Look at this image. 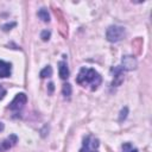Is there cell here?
Listing matches in <instances>:
<instances>
[{"mask_svg":"<svg viewBox=\"0 0 152 152\" xmlns=\"http://www.w3.org/2000/svg\"><path fill=\"white\" fill-rule=\"evenodd\" d=\"M76 82L83 87H86L87 84L90 86L91 90H96L99 88V86L102 82V78L100 76V74L95 70V69H89V68H81Z\"/></svg>","mask_w":152,"mask_h":152,"instance_id":"cell-1","label":"cell"},{"mask_svg":"<svg viewBox=\"0 0 152 152\" xmlns=\"http://www.w3.org/2000/svg\"><path fill=\"white\" fill-rule=\"evenodd\" d=\"M125 34H126L125 27L119 26V25H112L106 31V38L110 43H116V42L121 40L125 37Z\"/></svg>","mask_w":152,"mask_h":152,"instance_id":"cell-2","label":"cell"},{"mask_svg":"<svg viewBox=\"0 0 152 152\" xmlns=\"http://www.w3.org/2000/svg\"><path fill=\"white\" fill-rule=\"evenodd\" d=\"M26 102H27V96H26V94L19 93V94L15 95V97H14V99L11 101V103L8 104V109L18 112V110H20V109L24 108V106L26 104Z\"/></svg>","mask_w":152,"mask_h":152,"instance_id":"cell-3","label":"cell"},{"mask_svg":"<svg viewBox=\"0 0 152 152\" xmlns=\"http://www.w3.org/2000/svg\"><path fill=\"white\" fill-rule=\"evenodd\" d=\"M99 145H100V142L96 138L88 135L83 139V147L81 148L80 152H97Z\"/></svg>","mask_w":152,"mask_h":152,"instance_id":"cell-4","label":"cell"},{"mask_svg":"<svg viewBox=\"0 0 152 152\" xmlns=\"http://www.w3.org/2000/svg\"><path fill=\"white\" fill-rule=\"evenodd\" d=\"M137 65H138V62H137V59H135L134 56L126 55V56H124L122 59H121V69H122V70H128V71H131V70H134V69L137 68Z\"/></svg>","mask_w":152,"mask_h":152,"instance_id":"cell-5","label":"cell"},{"mask_svg":"<svg viewBox=\"0 0 152 152\" xmlns=\"http://www.w3.org/2000/svg\"><path fill=\"white\" fill-rule=\"evenodd\" d=\"M18 142V138L15 134H11L8 138H6L2 142H0V152H4V151H7L10 150L11 147H13L15 144Z\"/></svg>","mask_w":152,"mask_h":152,"instance_id":"cell-6","label":"cell"},{"mask_svg":"<svg viewBox=\"0 0 152 152\" xmlns=\"http://www.w3.org/2000/svg\"><path fill=\"white\" fill-rule=\"evenodd\" d=\"M11 71H12V64L0 59V78L11 76Z\"/></svg>","mask_w":152,"mask_h":152,"instance_id":"cell-7","label":"cell"},{"mask_svg":"<svg viewBox=\"0 0 152 152\" xmlns=\"http://www.w3.org/2000/svg\"><path fill=\"white\" fill-rule=\"evenodd\" d=\"M58 74L61 76L62 80H66L69 77V69H68V64L64 61H61L58 63Z\"/></svg>","mask_w":152,"mask_h":152,"instance_id":"cell-8","label":"cell"},{"mask_svg":"<svg viewBox=\"0 0 152 152\" xmlns=\"http://www.w3.org/2000/svg\"><path fill=\"white\" fill-rule=\"evenodd\" d=\"M37 15L39 17V19H42V20L45 21V23H48V21L50 20V15H49V12H48L46 8H40V10L38 11V13H37Z\"/></svg>","mask_w":152,"mask_h":152,"instance_id":"cell-9","label":"cell"},{"mask_svg":"<svg viewBox=\"0 0 152 152\" xmlns=\"http://www.w3.org/2000/svg\"><path fill=\"white\" fill-rule=\"evenodd\" d=\"M52 75V68L50 66V65H48V66H45L40 72H39V76L42 77V78H46V77H50Z\"/></svg>","mask_w":152,"mask_h":152,"instance_id":"cell-10","label":"cell"},{"mask_svg":"<svg viewBox=\"0 0 152 152\" xmlns=\"http://www.w3.org/2000/svg\"><path fill=\"white\" fill-rule=\"evenodd\" d=\"M71 91H72L71 84H69V83H64V84H63V88H62V93H63V95H64L65 97H70Z\"/></svg>","mask_w":152,"mask_h":152,"instance_id":"cell-11","label":"cell"},{"mask_svg":"<svg viewBox=\"0 0 152 152\" xmlns=\"http://www.w3.org/2000/svg\"><path fill=\"white\" fill-rule=\"evenodd\" d=\"M122 152H138V150L135 147H133L129 142H125L122 145Z\"/></svg>","mask_w":152,"mask_h":152,"instance_id":"cell-12","label":"cell"},{"mask_svg":"<svg viewBox=\"0 0 152 152\" xmlns=\"http://www.w3.org/2000/svg\"><path fill=\"white\" fill-rule=\"evenodd\" d=\"M50 36H51V32L49 30H43L40 32V38L44 40V42H48L50 39Z\"/></svg>","mask_w":152,"mask_h":152,"instance_id":"cell-13","label":"cell"},{"mask_svg":"<svg viewBox=\"0 0 152 152\" xmlns=\"http://www.w3.org/2000/svg\"><path fill=\"white\" fill-rule=\"evenodd\" d=\"M127 114H128V108L127 107H124L120 112V115H119V121H124L126 118H127Z\"/></svg>","mask_w":152,"mask_h":152,"instance_id":"cell-14","label":"cell"},{"mask_svg":"<svg viewBox=\"0 0 152 152\" xmlns=\"http://www.w3.org/2000/svg\"><path fill=\"white\" fill-rule=\"evenodd\" d=\"M13 26H15V23H12V24H5V25L2 26V30H4V31H8V30H11V27H13Z\"/></svg>","mask_w":152,"mask_h":152,"instance_id":"cell-15","label":"cell"},{"mask_svg":"<svg viewBox=\"0 0 152 152\" xmlns=\"http://www.w3.org/2000/svg\"><path fill=\"white\" fill-rule=\"evenodd\" d=\"M5 95H6V90L5 89H1L0 90V100H2L5 97Z\"/></svg>","mask_w":152,"mask_h":152,"instance_id":"cell-16","label":"cell"},{"mask_svg":"<svg viewBox=\"0 0 152 152\" xmlns=\"http://www.w3.org/2000/svg\"><path fill=\"white\" fill-rule=\"evenodd\" d=\"M52 90H53V83H50L49 84V91L52 93Z\"/></svg>","mask_w":152,"mask_h":152,"instance_id":"cell-17","label":"cell"},{"mask_svg":"<svg viewBox=\"0 0 152 152\" xmlns=\"http://www.w3.org/2000/svg\"><path fill=\"white\" fill-rule=\"evenodd\" d=\"M2 129H4V124L0 122V131H2Z\"/></svg>","mask_w":152,"mask_h":152,"instance_id":"cell-18","label":"cell"},{"mask_svg":"<svg viewBox=\"0 0 152 152\" xmlns=\"http://www.w3.org/2000/svg\"><path fill=\"white\" fill-rule=\"evenodd\" d=\"M1 89H2V88H1V86H0V90H1Z\"/></svg>","mask_w":152,"mask_h":152,"instance_id":"cell-19","label":"cell"}]
</instances>
